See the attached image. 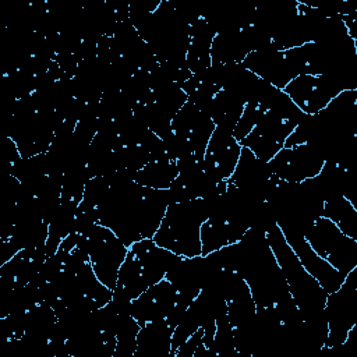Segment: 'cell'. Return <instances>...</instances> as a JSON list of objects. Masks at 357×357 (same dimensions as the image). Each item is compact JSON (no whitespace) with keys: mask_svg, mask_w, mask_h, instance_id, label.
<instances>
[{"mask_svg":"<svg viewBox=\"0 0 357 357\" xmlns=\"http://www.w3.org/2000/svg\"><path fill=\"white\" fill-rule=\"evenodd\" d=\"M82 234L85 236L86 251L95 275L105 286L114 290L128 247L109 227L99 223H93Z\"/></svg>","mask_w":357,"mask_h":357,"instance_id":"cell-4","label":"cell"},{"mask_svg":"<svg viewBox=\"0 0 357 357\" xmlns=\"http://www.w3.org/2000/svg\"><path fill=\"white\" fill-rule=\"evenodd\" d=\"M173 326L166 319L142 325L137 335L134 357H170Z\"/></svg>","mask_w":357,"mask_h":357,"instance_id":"cell-14","label":"cell"},{"mask_svg":"<svg viewBox=\"0 0 357 357\" xmlns=\"http://www.w3.org/2000/svg\"><path fill=\"white\" fill-rule=\"evenodd\" d=\"M287 244L298 258L304 269L319 283V286L331 294L336 291L344 282L343 278L328 261L321 258L307 243L303 231L296 229H280Z\"/></svg>","mask_w":357,"mask_h":357,"instance_id":"cell-9","label":"cell"},{"mask_svg":"<svg viewBox=\"0 0 357 357\" xmlns=\"http://www.w3.org/2000/svg\"><path fill=\"white\" fill-rule=\"evenodd\" d=\"M244 106L245 102L240 96L227 89H219L208 103L205 112L216 127L233 131L244 110Z\"/></svg>","mask_w":357,"mask_h":357,"instance_id":"cell-16","label":"cell"},{"mask_svg":"<svg viewBox=\"0 0 357 357\" xmlns=\"http://www.w3.org/2000/svg\"><path fill=\"white\" fill-rule=\"evenodd\" d=\"M130 251L139 261L149 286L165 279L170 268L183 258L166 248L159 247L152 238H142L135 241L130 247Z\"/></svg>","mask_w":357,"mask_h":357,"instance_id":"cell-13","label":"cell"},{"mask_svg":"<svg viewBox=\"0 0 357 357\" xmlns=\"http://www.w3.org/2000/svg\"><path fill=\"white\" fill-rule=\"evenodd\" d=\"M178 293L165 278L149 286L130 304V315L142 326L148 322L166 319L172 312Z\"/></svg>","mask_w":357,"mask_h":357,"instance_id":"cell-10","label":"cell"},{"mask_svg":"<svg viewBox=\"0 0 357 357\" xmlns=\"http://www.w3.org/2000/svg\"><path fill=\"white\" fill-rule=\"evenodd\" d=\"M148 287L149 283L146 280L144 269L137 257L128 248V254L121 264L117 275V283L113 290V296L131 303Z\"/></svg>","mask_w":357,"mask_h":357,"instance_id":"cell-15","label":"cell"},{"mask_svg":"<svg viewBox=\"0 0 357 357\" xmlns=\"http://www.w3.org/2000/svg\"><path fill=\"white\" fill-rule=\"evenodd\" d=\"M344 89L350 88L344 81L336 77L300 74L282 91L304 114L315 116Z\"/></svg>","mask_w":357,"mask_h":357,"instance_id":"cell-6","label":"cell"},{"mask_svg":"<svg viewBox=\"0 0 357 357\" xmlns=\"http://www.w3.org/2000/svg\"><path fill=\"white\" fill-rule=\"evenodd\" d=\"M215 35L216 29L202 14H198L192 20L190 43L185 54V66L192 75L202 74L211 68V46Z\"/></svg>","mask_w":357,"mask_h":357,"instance_id":"cell-11","label":"cell"},{"mask_svg":"<svg viewBox=\"0 0 357 357\" xmlns=\"http://www.w3.org/2000/svg\"><path fill=\"white\" fill-rule=\"evenodd\" d=\"M248 229L222 215L211 213L201 226V255H209L240 241Z\"/></svg>","mask_w":357,"mask_h":357,"instance_id":"cell-12","label":"cell"},{"mask_svg":"<svg viewBox=\"0 0 357 357\" xmlns=\"http://www.w3.org/2000/svg\"><path fill=\"white\" fill-rule=\"evenodd\" d=\"M240 155L241 145L231 130L216 127L209 138L201 165L208 177L215 183H223L231 177Z\"/></svg>","mask_w":357,"mask_h":357,"instance_id":"cell-8","label":"cell"},{"mask_svg":"<svg viewBox=\"0 0 357 357\" xmlns=\"http://www.w3.org/2000/svg\"><path fill=\"white\" fill-rule=\"evenodd\" d=\"M211 215L209 199L173 202L152 240L183 258L201 255V226Z\"/></svg>","mask_w":357,"mask_h":357,"instance_id":"cell-2","label":"cell"},{"mask_svg":"<svg viewBox=\"0 0 357 357\" xmlns=\"http://www.w3.org/2000/svg\"><path fill=\"white\" fill-rule=\"evenodd\" d=\"M264 231L303 321L311 325L326 324V291L300 264L276 222L268 223Z\"/></svg>","mask_w":357,"mask_h":357,"instance_id":"cell-1","label":"cell"},{"mask_svg":"<svg viewBox=\"0 0 357 357\" xmlns=\"http://www.w3.org/2000/svg\"><path fill=\"white\" fill-rule=\"evenodd\" d=\"M303 234L310 247L343 278L357 268V240L346 236L331 219L315 218Z\"/></svg>","mask_w":357,"mask_h":357,"instance_id":"cell-3","label":"cell"},{"mask_svg":"<svg viewBox=\"0 0 357 357\" xmlns=\"http://www.w3.org/2000/svg\"><path fill=\"white\" fill-rule=\"evenodd\" d=\"M326 158L324 152L310 142H304L290 148H282L269 162L271 173L275 178L298 184L317 177Z\"/></svg>","mask_w":357,"mask_h":357,"instance_id":"cell-7","label":"cell"},{"mask_svg":"<svg viewBox=\"0 0 357 357\" xmlns=\"http://www.w3.org/2000/svg\"><path fill=\"white\" fill-rule=\"evenodd\" d=\"M321 216L331 219L346 236L357 240V208L342 194H333L324 201Z\"/></svg>","mask_w":357,"mask_h":357,"instance_id":"cell-18","label":"cell"},{"mask_svg":"<svg viewBox=\"0 0 357 357\" xmlns=\"http://www.w3.org/2000/svg\"><path fill=\"white\" fill-rule=\"evenodd\" d=\"M241 66L271 86L283 89L303 73L301 50L300 46L287 50H254L245 56Z\"/></svg>","mask_w":357,"mask_h":357,"instance_id":"cell-5","label":"cell"},{"mask_svg":"<svg viewBox=\"0 0 357 357\" xmlns=\"http://www.w3.org/2000/svg\"><path fill=\"white\" fill-rule=\"evenodd\" d=\"M180 169L176 162L169 159H156L148 162L142 169L132 173V180L148 188L169 190L177 178Z\"/></svg>","mask_w":357,"mask_h":357,"instance_id":"cell-17","label":"cell"},{"mask_svg":"<svg viewBox=\"0 0 357 357\" xmlns=\"http://www.w3.org/2000/svg\"><path fill=\"white\" fill-rule=\"evenodd\" d=\"M266 112V106L262 102L258 100H250L245 103L244 110L237 121V124L233 128L234 138L240 142L243 138H245L251 130L257 126V123L261 120L264 113Z\"/></svg>","mask_w":357,"mask_h":357,"instance_id":"cell-19","label":"cell"}]
</instances>
